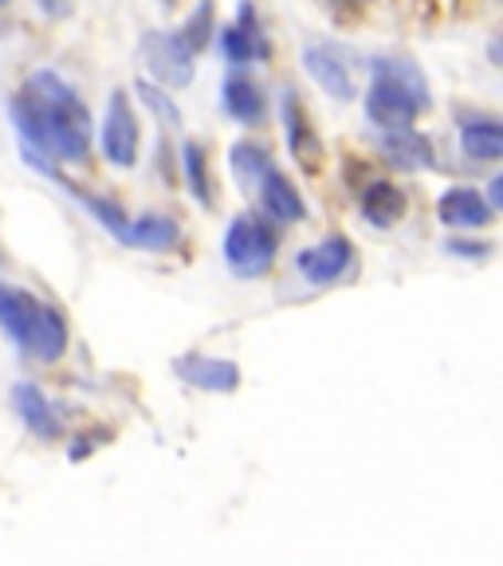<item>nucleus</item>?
Masks as SVG:
<instances>
[{"label": "nucleus", "mask_w": 503, "mask_h": 566, "mask_svg": "<svg viewBox=\"0 0 503 566\" xmlns=\"http://www.w3.org/2000/svg\"><path fill=\"white\" fill-rule=\"evenodd\" d=\"M492 209H500L503 205V177H492V186H488V197H484Z\"/></svg>", "instance_id": "a878e982"}, {"label": "nucleus", "mask_w": 503, "mask_h": 566, "mask_svg": "<svg viewBox=\"0 0 503 566\" xmlns=\"http://www.w3.org/2000/svg\"><path fill=\"white\" fill-rule=\"evenodd\" d=\"M221 103L237 123L244 126H260L268 115V103H264V91L256 83L248 80V75H229L224 80V91H221Z\"/></svg>", "instance_id": "dca6fc26"}, {"label": "nucleus", "mask_w": 503, "mask_h": 566, "mask_svg": "<svg viewBox=\"0 0 503 566\" xmlns=\"http://www.w3.org/2000/svg\"><path fill=\"white\" fill-rule=\"evenodd\" d=\"M283 126H287V150H292V158L300 161L307 174H315L323 146H318L315 126H311L307 115H303V106H300V98H295V91H283Z\"/></svg>", "instance_id": "2eb2a0df"}, {"label": "nucleus", "mask_w": 503, "mask_h": 566, "mask_svg": "<svg viewBox=\"0 0 503 566\" xmlns=\"http://www.w3.org/2000/svg\"><path fill=\"white\" fill-rule=\"evenodd\" d=\"M275 252H280V237H275V224L260 212H240L237 221L224 232V264L240 280H256L268 268L275 264Z\"/></svg>", "instance_id": "20e7f679"}, {"label": "nucleus", "mask_w": 503, "mask_h": 566, "mask_svg": "<svg viewBox=\"0 0 503 566\" xmlns=\"http://www.w3.org/2000/svg\"><path fill=\"white\" fill-rule=\"evenodd\" d=\"M35 4H40V9H44L48 17H55V12H60V0H35Z\"/></svg>", "instance_id": "bb28decb"}, {"label": "nucleus", "mask_w": 503, "mask_h": 566, "mask_svg": "<svg viewBox=\"0 0 503 566\" xmlns=\"http://www.w3.org/2000/svg\"><path fill=\"white\" fill-rule=\"evenodd\" d=\"M138 60L146 63V71L154 75V83H158V87H169V91H186L197 75V67H193L197 55L189 52L174 32H146L142 35Z\"/></svg>", "instance_id": "39448f33"}, {"label": "nucleus", "mask_w": 503, "mask_h": 566, "mask_svg": "<svg viewBox=\"0 0 503 566\" xmlns=\"http://www.w3.org/2000/svg\"><path fill=\"white\" fill-rule=\"evenodd\" d=\"M460 150H464V158L484 161V166L500 161V154H503L500 123H495V118H469V123L460 126Z\"/></svg>", "instance_id": "a211bd4d"}, {"label": "nucleus", "mask_w": 503, "mask_h": 566, "mask_svg": "<svg viewBox=\"0 0 503 566\" xmlns=\"http://www.w3.org/2000/svg\"><path fill=\"white\" fill-rule=\"evenodd\" d=\"M98 146H103V158L111 166H126L130 169L138 161V146H142V126H138V111H134L130 95L123 87L111 95L103 115V130H98Z\"/></svg>", "instance_id": "423d86ee"}, {"label": "nucleus", "mask_w": 503, "mask_h": 566, "mask_svg": "<svg viewBox=\"0 0 503 566\" xmlns=\"http://www.w3.org/2000/svg\"><path fill=\"white\" fill-rule=\"evenodd\" d=\"M350 256L354 248L346 237H327L318 240V244L303 248L300 256H295V268H300V275L307 283H315V287H327V283H335L338 275L350 268Z\"/></svg>", "instance_id": "1a4fd4ad"}, {"label": "nucleus", "mask_w": 503, "mask_h": 566, "mask_svg": "<svg viewBox=\"0 0 503 566\" xmlns=\"http://www.w3.org/2000/svg\"><path fill=\"white\" fill-rule=\"evenodd\" d=\"M343 4H366V0H343Z\"/></svg>", "instance_id": "cd10ccee"}, {"label": "nucleus", "mask_w": 503, "mask_h": 566, "mask_svg": "<svg viewBox=\"0 0 503 566\" xmlns=\"http://www.w3.org/2000/svg\"><path fill=\"white\" fill-rule=\"evenodd\" d=\"M9 115L17 123L20 150L40 154L52 166H83L91 158V111L55 71H32L24 87L12 95Z\"/></svg>", "instance_id": "f257e3e1"}, {"label": "nucleus", "mask_w": 503, "mask_h": 566, "mask_svg": "<svg viewBox=\"0 0 503 566\" xmlns=\"http://www.w3.org/2000/svg\"><path fill=\"white\" fill-rule=\"evenodd\" d=\"M161 4H169V9H174V4H177V0H161Z\"/></svg>", "instance_id": "c85d7f7f"}, {"label": "nucleus", "mask_w": 503, "mask_h": 566, "mask_svg": "<svg viewBox=\"0 0 503 566\" xmlns=\"http://www.w3.org/2000/svg\"><path fill=\"white\" fill-rule=\"evenodd\" d=\"M449 252L452 256H488L492 244H472V240H449Z\"/></svg>", "instance_id": "393cba45"}, {"label": "nucleus", "mask_w": 503, "mask_h": 566, "mask_svg": "<svg viewBox=\"0 0 503 566\" xmlns=\"http://www.w3.org/2000/svg\"><path fill=\"white\" fill-rule=\"evenodd\" d=\"M229 166H232V177L252 193V189L260 186V177L272 169V158H268V150L260 142H237L229 150Z\"/></svg>", "instance_id": "aec40b11"}, {"label": "nucleus", "mask_w": 503, "mask_h": 566, "mask_svg": "<svg viewBox=\"0 0 503 566\" xmlns=\"http://www.w3.org/2000/svg\"><path fill=\"white\" fill-rule=\"evenodd\" d=\"M260 209H264L268 221L275 224H300L303 217H307V205H303L300 189L292 186V177H283L280 169H268L264 177H260Z\"/></svg>", "instance_id": "ddd939ff"}, {"label": "nucleus", "mask_w": 503, "mask_h": 566, "mask_svg": "<svg viewBox=\"0 0 503 566\" xmlns=\"http://www.w3.org/2000/svg\"><path fill=\"white\" fill-rule=\"evenodd\" d=\"M12 409L20 413V421L28 424V433L40 437V441H60L63 437V421L52 409L48 394L35 381H17L12 386Z\"/></svg>", "instance_id": "f8f14e48"}, {"label": "nucleus", "mask_w": 503, "mask_h": 566, "mask_svg": "<svg viewBox=\"0 0 503 566\" xmlns=\"http://www.w3.org/2000/svg\"><path fill=\"white\" fill-rule=\"evenodd\" d=\"M177 240H181V224H177L174 217L150 212V217H138V221L126 224L118 244L146 248V252H169V248H177Z\"/></svg>", "instance_id": "f3484780"}, {"label": "nucleus", "mask_w": 503, "mask_h": 566, "mask_svg": "<svg viewBox=\"0 0 503 566\" xmlns=\"http://www.w3.org/2000/svg\"><path fill=\"white\" fill-rule=\"evenodd\" d=\"M406 212V193H401L394 181H374L363 193V217L378 229H394Z\"/></svg>", "instance_id": "6ab92c4d"}, {"label": "nucleus", "mask_w": 503, "mask_h": 566, "mask_svg": "<svg viewBox=\"0 0 503 566\" xmlns=\"http://www.w3.org/2000/svg\"><path fill=\"white\" fill-rule=\"evenodd\" d=\"M174 374L209 394H232L240 386V366L229 358H209V354H181L174 358Z\"/></svg>", "instance_id": "9b49d317"}, {"label": "nucleus", "mask_w": 503, "mask_h": 566, "mask_svg": "<svg viewBox=\"0 0 503 566\" xmlns=\"http://www.w3.org/2000/svg\"><path fill=\"white\" fill-rule=\"evenodd\" d=\"M221 32V55L232 63V67H244V63H260L272 55V44H268V35L260 32V20H256V9H252V0H244L237 9V20Z\"/></svg>", "instance_id": "6e6552de"}, {"label": "nucleus", "mask_w": 503, "mask_h": 566, "mask_svg": "<svg viewBox=\"0 0 503 566\" xmlns=\"http://www.w3.org/2000/svg\"><path fill=\"white\" fill-rule=\"evenodd\" d=\"M429 106V83L409 60H374V83L366 91V118L386 130H406Z\"/></svg>", "instance_id": "7ed1b4c3"}, {"label": "nucleus", "mask_w": 503, "mask_h": 566, "mask_svg": "<svg viewBox=\"0 0 503 566\" xmlns=\"http://www.w3.org/2000/svg\"><path fill=\"white\" fill-rule=\"evenodd\" d=\"M134 91H138V98H142V103L150 106L154 115H158V118H161V123H166V126H181V111H177V106H174V98H169L166 91L158 87V83L142 80V83H138V87H134Z\"/></svg>", "instance_id": "b1692460"}, {"label": "nucleus", "mask_w": 503, "mask_h": 566, "mask_svg": "<svg viewBox=\"0 0 503 566\" xmlns=\"http://www.w3.org/2000/svg\"><path fill=\"white\" fill-rule=\"evenodd\" d=\"M181 169H186V186L197 197L201 209H212V193H209V158H205L201 142H186L181 146Z\"/></svg>", "instance_id": "412c9836"}, {"label": "nucleus", "mask_w": 503, "mask_h": 566, "mask_svg": "<svg viewBox=\"0 0 503 566\" xmlns=\"http://www.w3.org/2000/svg\"><path fill=\"white\" fill-rule=\"evenodd\" d=\"M63 189H67V193L75 197V201H80L83 209H87L91 217H95V221L103 224L106 232H111V237H115V240H123L126 224H130V217H126V212H123V205L106 201V197H91V193H83L80 186H67V181H63Z\"/></svg>", "instance_id": "4be33fe9"}, {"label": "nucleus", "mask_w": 503, "mask_h": 566, "mask_svg": "<svg viewBox=\"0 0 503 566\" xmlns=\"http://www.w3.org/2000/svg\"><path fill=\"white\" fill-rule=\"evenodd\" d=\"M0 4H9V0H0Z\"/></svg>", "instance_id": "c756f323"}, {"label": "nucleus", "mask_w": 503, "mask_h": 566, "mask_svg": "<svg viewBox=\"0 0 503 566\" xmlns=\"http://www.w3.org/2000/svg\"><path fill=\"white\" fill-rule=\"evenodd\" d=\"M0 327L35 363H60L67 350V323L63 311L35 300L32 292H20L0 280Z\"/></svg>", "instance_id": "f03ea898"}, {"label": "nucleus", "mask_w": 503, "mask_h": 566, "mask_svg": "<svg viewBox=\"0 0 503 566\" xmlns=\"http://www.w3.org/2000/svg\"><path fill=\"white\" fill-rule=\"evenodd\" d=\"M212 32H217V24H212V0H201L193 12H189V20L181 24V32H174L181 44L189 48V52H201V48L212 44Z\"/></svg>", "instance_id": "5701e85b"}, {"label": "nucleus", "mask_w": 503, "mask_h": 566, "mask_svg": "<svg viewBox=\"0 0 503 566\" xmlns=\"http://www.w3.org/2000/svg\"><path fill=\"white\" fill-rule=\"evenodd\" d=\"M303 67L307 75L327 91L338 103H350L358 91H354V67H350V52H343L338 44H307L303 48Z\"/></svg>", "instance_id": "0eeeda50"}, {"label": "nucleus", "mask_w": 503, "mask_h": 566, "mask_svg": "<svg viewBox=\"0 0 503 566\" xmlns=\"http://www.w3.org/2000/svg\"><path fill=\"white\" fill-rule=\"evenodd\" d=\"M495 217V209L484 201V193L472 186H452L437 201V221L444 229H488Z\"/></svg>", "instance_id": "9d476101"}, {"label": "nucleus", "mask_w": 503, "mask_h": 566, "mask_svg": "<svg viewBox=\"0 0 503 566\" xmlns=\"http://www.w3.org/2000/svg\"><path fill=\"white\" fill-rule=\"evenodd\" d=\"M381 154L394 169H406V174H421V169H433L437 166V154H433V142L425 138L421 130L406 126V130H386L381 134Z\"/></svg>", "instance_id": "4468645a"}]
</instances>
